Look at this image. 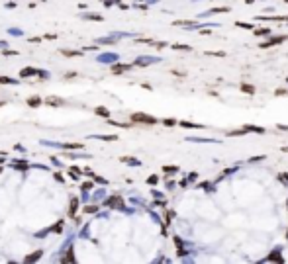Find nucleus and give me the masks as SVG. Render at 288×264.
Returning a JSON list of instances; mask_svg holds the SVG:
<instances>
[{"instance_id":"nucleus-1","label":"nucleus","mask_w":288,"mask_h":264,"mask_svg":"<svg viewBox=\"0 0 288 264\" xmlns=\"http://www.w3.org/2000/svg\"><path fill=\"white\" fill-rule=\"evenodd\" d=\"M131 119H133V121H141V123H155V118L145 115V114H133Z\"/></svg>"},{"instance_id":"nucleus-2","label":"nucleus","mask_w":288,"mask_h":264,"mask_svg":"<svg viewBox=\"0 0 288 264\" xmlns=\"http://www.w3.org/2000/svg\"><path fill=\"white\" fill-rule=\"evenodd\" d=\"M45 102H47V106H63V104H65L61 98H55V96H49Z\"/></svg>"},{"instance_id":"nucleus-3","label":"nucleus","mask_w":288,"mask_h":264,"mask_svg":"<svg viewBox=\"0 0 288 264\" xmlns=\"http://www.w3.org/2000/svg\"><path fill=\"white\" fill-rule=\"evenodd\" d=\"M127 68H130V65H118V67H112V72H114V75H120V72L127 71Z\"/></svg>"},{"instance_id":"nucleus-4","label":"nucleus","mask_w":288,"mask_h":264,"mask_svg":"<svg viewBox=\"0 0 288 264\" xmlns=\"http://www.w3.org/2000/svg\"><path fill=\"white\" fill-rule=\"evenodd\" d=\"M96 114H98V115H102V118H108V115H110V112L104 108V106H98V108H96Z\"/></svg>"},{"instance_id":"nucleus-5","label":"nucleus","mask_w":288,"mask_h":264,"mask_svg":"<svg viewBox=\"0 0 288 264\" xmlns=\"http://www.w3.org/2000/svg\"><path fill=\"white\" fill-rule=\"evenodd\" d=\"M61 53H63V55H67V57H78V55H81V51H67V49H63Z\"/></svg>"},{"instance_id":"nucleus-6","label":"nucleus","mask_w":288,"mask_h":264,"mask_svg":"<svg viewBox=\"0 0 288 264\" xmlns=\"http://www.w3.org/2000/svg\"><path fill=\"white\" fill-rule=\"evenodd\" d=\"M108 204H110V205H116V208H118V205H122V200H120V198H110V200H108Z\"/></svg>"},{"instance_id":"nucleus-7","label":"nucleus","mask_w":288,"mask_h":264,"mask_svg":"<svg viewBox=\"0 0 288 264\" xmlns=\"http://www.w3.org/2000/svg\"><path fill=\"white\" fill-rule=\"evenodd\" d=\"M28 104H30V106H39V104H41V100L34 96V98H30V100H28Z\"/></svg>"},{"instance_id":"nucleus-8","label":"nucleus","mask_w":288,"mask_h":264,"mask_svg":"<svg viewBox=\"0 0 288 264\" xmlns=\"http://www.w3.org/2000/svg\"><path fill=\"white\" fill-rule=\"evenodd\" d=\"M173 49H178V51H190V47H188V45H178V43H177V45H173Z\"/></svg>"},{"instance_id":"nucleus-9","label":"nucleus","mask_w":288,"mask_h":264,"mask_svg":"<svg viewBox=\"0 0 288 264\" xmlns=\"http://www.w3.org/2000/svg\"><path fill=\"white\" fill-rule=\"evenodd\" d=\"M77 205H78V200L73 198V202H71V213H74V211H77Z\"/></svg>"},{"instance_id":"nucleus-10","label":"nucleus","mask_w":288,"mask_h":264,"mask_svg":"<svg viewBox=\"0 0 288 264\" xmlns=\"http://www.w3.org/2000/svg\"><path fill=\"white\" fill-rule=\"evenodd\" d=\"M14 80L12 78H8V76H0V84H12Z\"/></svg>"},{"instance_id":"nucleus-11","label":"nucleus","mask_w":288,"mask_h":264,"mask_svg":"<svg viewBox=\"0 0 288 264\" xmlns=\"http://www.w3.org/2000/svg\"><path fill=\"white\" fill-rule=\"evenodd\" d=\"M269 33H270V31L266 29V28H263V29H257V31H255V35H269Z\"/></svg>"},{"instance_id":"nucleus-12","label":"nucleus","mask_w":288,"mask_h":264,"mask_svg":"<svg viewBox=\"0 0 288 264\" xmlns=\"http://www.w3.org/2000/svg\"><path fill=\"white\" fill-rule=\"evenodd\" d=\"M28 75H35V71L34 68H26V71H22V76H28Z\"/></svg>"}]
</instances>
